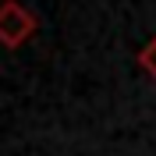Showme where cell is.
<instances>
[{
  "instance_id": "obj_1",
  "label": "cell",
  "mask_w": 156,
  "mask_h": 156,
  "mask_svg": "<svg viewBox=\"0 0 156 156\" xmlns=\"http://www.w3.org/2000/svg\"><path fill=\"white\" fill-rule=\"evenodd\" d=\"M32 32H36V14L18 0H4L0 4V46L18 50Z\"/></svg>"
},
{
  "instance_id": "obj_2",
  "label": "cell",
  "mask_w": 156,
  "mask_h": 156,
  "mask_svg": "<svg viewBox=\"0 0 156 156\" xmlns=\"http://www.w3.org/2000/svg\"><path fill=\"white\" fill-rule=\"evenodd\" d=\"M138 64H142V68H146L149 75L156 78V36L149 39V43H146L142 50H138Z\"/></svg>"
}]
</instances>
